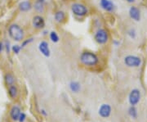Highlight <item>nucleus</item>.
<instances>
[{
  "mask_svg": "<svg viewBox=\"0 0 147 122\" xmlns=\"http://www.w3.org/2000/svg\"><path fill=\"white\" fill-rule=\"evenodd\" d=\"M79 59H80V62H82V64H84V66H96L99 62L98 57L95 53L88 52V51H86V52L81 53Z\"/></svg>",
  "mask_w": 147,
  "mask_h": 122,
  "instance_id": "f257e3e1",
  "label": "nucleus"
},
{
  "mask_svg": "<svg viewBox=\"0 0 147 122\" xmlns=\"http://www.w3.org/2000/svg\"><path fill=\"white\" fill-rule=\"evenodd\" d=\"M8 34L9 36L16 42L22 41L25 37V32L23 29L17 24H11L8 27Z\"/></svg>",
  "mask_w": 147,
  "mask_h": 122,
  "instance_id": "f03ea898",
  "label": "nucleus"
},
{
  "mask_svg": "<svg viewBox=\"0 0 147 122\" xmlns=\"http://www.w3.org/2000/svg\"><path fill=\"white\" fill-rule=\"evenodd\" d=\"M71 11L74 13V15L77 16H85L88 12V10L87 8V7L83 4V3H73L72 6H71Z\"/></svg>",
  "mask_w": 147,
  "mask_h": 122,
  "instance_id": "7ed1b4c3",
  "label": "nucleus"
},
{
  "mask_svg": "<svg viewBox=\"0 0 147 122\" xmlns=\"http://www.w3.org/2000/svg\"><path fill=\"white\" fill-rule=\"evenodd\" d=\"M94 39L96 42L99 44H105L109 40V35L108 32L105 29H99L95 33Z\"/></svg>",
  "mask_w": 147,
  "mask_h": 122,
  "instance_id": "20e7f679",
  "label": "nucleus"
},
{
  "mask_svg": "<svg viewBox=\"0 0 147 122\" xmlns=\"http://www.w3.org/2000/svg\"><path fill=\"white\" fill-rule=\"evenodd\" d=\"M142 59L134 55H128L124 58V63L128 67H138L142 65Z\"/></svg>",
  "mask_w": 147,
  "mask_h": 122,
  "instance_id": "39448f33",
  "label": "nucleus"
},
{
  "mask_svg": "<svg viewBox=\"0 0 147 122\" xmlns=\"http://www.w3.org/2000/svg\"><path fill=\"white\" fill-rule=\"evenodd\" d=\"M141 99V92L137 89H134L130 92L128 96V101L131 106H136Z\"/></svg>",
  "mask_w": 147,
  "mask_h": 122,
  "instance_id": "423d86ee",
  "label": "nucleus"
},
{
  "mask_svg": "<svg viewBox=\"0 0 147 122\" xmlns=\"http://www.w3.org/2000/svg\"><path fill=\"white\" fill-rule=\"evenodd\" d=\"M32 24H33V26L37 30H42L45 26L44 18L39 15L34 16L33 18V21H32Z\"/></svg>",
  "mask_w": 147,
  "mask_h": 122,
  "instance_id": "0eeeda50",
  "label": "nucleus"
},
{
  "mask_svg": "<svg viewBox=\"0 0 147 122\" xmlns=\"http://www.w3.org/2000/svg\"><path fill=\"white\" fill-rule=\"evenodd\" d=\"M38 50L46 58H49L50 55H51L49 45H48V43L46 41H42V42L39 43V44H38Z\"/></svg>",
  "mask_w": 147,
  "mask_h": 122,
  "instance_id": "6e6552de",
  "label": "nucleus"
},
{
  "mask_svg": "<svg viewBox=\"0 0 147 122\" xmlns=\"http://www.w3.org/2000/svg\"><path fill=\"white\" fill-rule=\"evenodd\" d=\"M98 113L102 118H107L111 114V106L109 104H102L99 108Z\"/></svg>",
  "mask_w": 147,
  "mask_h": 122,
  "instance_id": "1a4fd4ad",
  "label": "nucleus"
},
{
  "mask_svg": "<svg viewBox=\"0 0 147 122\" xmlns=\"http://www.w3.org/2000/svg\"><path fill=\"white\" fill-rule=\"evenodd\" d=\"M129 16L133 21H139L141 20V12L137 7H131L129 9Z\"/></svg>",
  "mask_w": 147,
  "mask_h": 122,
  "instance_id": "9d476101",
  "label": "nucleus"
},
{
  "mask_svg": "<svg viewBox=\"0 0 147 122\" xmlns=\"http://www.w3.org/2000/svg\"><path fill=\"white\" fill-rule=\"evenodd\" d=\"M100 7L102 9H104L106 12H111L114 10V3L110 0H100Z\"/></svg>",
  "mask_w": 147,
  "mask_h": 122,
  "instance_id": "9b49d317",
  "label": "nucleus"
},
{
  "mask_svg": "<svg viewBox=\"0 0 147 122\" xmlns=\"http://www.w3.org/2000/svg\"><path fill=\"white\" fill-rule=\"evenodd\" d=\"M21 108L19 107L18 106H14L11 107L10 111V116L11 118L13 120V121H18L19 119V117L21 115Z\"/></svg>",
  "mask_w": 147,
  "mask_h": 122,
  "instance_id": "f8f14e48",
  "label": "nucleus"
},
{
  "mask_svg": "<svg viewBox=\"0 0 147 122\" xmlns=\"http://www.w3.org/2000/svg\"><path fill=\"white\" fill-rule=\"evenodd\" d=\"M32 5L30 3V1L28 0H25V1H22L19 3V9L21 12H28L31 9Z\"/></svg>",
  "mask_w": 147,
  "mask_h": 122,
  "instance_id": "ddd939ff",
  "label": "nucleus"
},
{
  "mask_svg": "<svg viewBox=\"0 0 147 122\" xmlns=\"http://www.w3.org/2000/svg\"><path fill=\"white\" fill-rule=\"evenodd\" d=\"M54 18H55V20H56L57 22H62L65 20V14L62 11H58V12H57L55 13Z\"/></svg>",
  "mask_w": 147,
  "mask_h": 122,
  "instance_id": "4468645a",
  "label": "nucleus"
},
{
  "mask_svg": "<svg viewBox=\"0 0 147 122\" xmlns=\"http://www.w3.org/2000/svg\"><path fill=\"white\" fill-rule=\"evenodd\" d=\"M5 82L7 85L8 86H11V85H14L15 83V77L13 76V75L11 74V73H7V74L5 75Z\"/></svg>",
  "mask_w": 147,
  "mask_h": 122,
  "instance_id": "2eb2a0df",
  "label": "nucleus"
},
{
  "mask_svg": "<svg viewBox=\"0 0 147 122\" xmlns=\"http://www.w3.org/2000/svg\"><path fill=\"white\" fill-rule=\"evenodd\" d=\"M8 94L11 98H16V96L18 94V90H17V88H16L15 85H11L9 86V89H8Z\"/></svg>",
  "mask_w": 147,
  "mask_h": 122,
  "instance_id": "dca6fc26",
  "label": "nucleus"
},
{
  "mask_svg": "<svg viewBox=\"0 0 147 122\" xmlns=\"http://www.w3.org/2000/svg\"><path fill=\"white\" fill-rule=\"evenodd\" d=\"M69 89L72 92L78 93L80 90V84L79 82H76V81H72L69 84Z\"/></svg>",
  "mask_w": 147,
  "mask_h": 122,
  "instance_id": "f3484780",
  "label": "nucleus"
},
{
  "mask_svg": "<svg viewBox=\"0 0 147 122\" xmlns=\"http://www.w3.org/2000/svg\"><path fill=\"white\" fill-rule=\"evenodd\" d=\"M34 10L36 11L38 13H42L44 11V7H43V3H41V2H38V1H36L34 4Z\"/></svg>",
  "mask_w": 147,
  "mask_h": 122,
  "instance_id": "a211bd4d",
  "label": "nucleus"
},
{
  "mask_svg": "<svg viewBox=\"0 0 147 122\" xmlns=\"http://www.w3.org/2000/svg\"><path fill=\"white\" fill-rule=\"evenodd\" d=\"M128 114H129V116L132 118H134V119H136L137 117V109H136V107L135 106H130V108L128 109Z\"/></svg>",
  "mask_w": 147,
  "mask_h": 122,
  "instance_id": "6ab92c4d",
  "label": "nucleus"
},
{
  "mask_svg": "<svg viewBox=\"0 0 147 122\" xmlns=\"http://www.w3.org/2000/svg\"><path fill=\"white\" fill-rule=\"evenodd\" d=\"M49 36H50V39L52 40V42L53 43L59 42V36H58V35L57 34V32H55V31L50 32Z\"/></svg>",
  "mask_w": 147,
  "mask_h": 122,
  "instance_id": "aec40b11",
  "label": "nucleus"
},
{
  "mask_svg": "<svg viewBox=\"0 0 147 122\" xmlns=\"http://www.w3.org/2000/svg\"><path fill=\"white\" fill-rule=\"evenodd\" d=\"M21 48H21L20 45H17V44H16V45H13V46L11 47V50H12V52H13V53L17 55V54H19V53H20Z\"/></svg>",
  "mask_w": 147,
  "mask_h": 122,
  "instance_id": "412c9836",
  "label": "nucleus"
},
{
  "mask_svg": "<svg viewBox=\"0 0 147 122\" xmlns=\"http://www.w3.org/2000/svg\"><path fill=\"white\" fill-rule=\"evenodd\" d=\"M33 40H34V39L33 38H30V39H24L23 40V42L21 43V48H25V47H26L28 44H30V43L33 42Z\"/></svg>",
  "mask_w": 147,
  "mask_h": 122,
  "instance_id": "4be33fe9",
  "label": "nucleus"
},
{
  "mask_svg": "<svg viewBox=\"0 0 147 122\" xmlns=\"http://www.w3.org/2000/svg\"><path fill=\"white\" fill-rule=\"evenodd\" d=\"M128 35L131 38V39H135L136 36H137V33H136V30L134 29H131L128 30Z\"/></svg>",
  "mask_w": 147,
  "mask_h": 122,
  "instance_id": "5701e85b",
  "label": "nucleus"
},
{
  "mask_svg": "<svg viewBox=\"0 0 147 122\" xmlns=\"http://www.w3.org/2000/svg\"><path fill=\"white\" fill-rule=\"evenodd\" d=\"M26 114H25V113H23V112H21V115H20V117H19V119H18V121L24 122L25 121H26Z\"/></svg>",
  "mask_w": 147,
  "mask_h": 122,
  "instance_id": "b1692460",
  "label": "nucleus"
},
{
  "mask_svg": "<svg viewBox=\"0 0 147 122\" xmlns=\"http://www.w3.org/2000/svg\"><path fill=\"white\" fill-rule=\"evenodd\" d=\"M4 48H5L6 49V52H7V53H10V50H11V47H10V43L9 42H7L4 43Z\"/></svg>",
  "mask_w": 147,
  "mask_h": 122,
  "instance_id": "393cba45",
  "label": "nucleus"
},
{
  "mask_svg": "<svg viewBox=\"0 0 147 122\" xmlns=\"http://www.w3.org/2000/svg\"><path fill=\"white\" fill-rule=\"evenodd\" d=\"M3 48H4V43L3 42H0V53H2Z\"/></svg>",
  "mask_w": 147,
  "mask_h": 122,
  "instance_id": "a878e982",
  "label": "nucleus"
},
{
  "mask_svg": "<svg viewBox=\"0 0 147 122\" xmlns=\"http://www.w3.org/2000/svg\"><path fill=\"white\" fill-rule=\"evenodd\" d=\"M41 113H42L43 116H47V113H46V112H45V110H43V109L41 110Z\"/></svg>",
  "mask_w": 147,
  "mask_h": 122,
  "instance_id": "bb28decb",
  "label": "nucleus"
},
{
  "mask_svg": "<svg viewBox=\"0 0 147 122\" xmlns=\"http://www.w3.org/2000/svg\"><path fill=\"white\" fill-rule=\"evenodd\" d=\"M127 2H128V3H134V2H135V0H127Z\"/></svg>",
  "mask_w": 147,
  "mask_h": 122,
  "instance_id": "cd10ccee",
  "label": "nucleus"
},
{
  "mask_svg": "<svg viewBox=\"0 0 147 122\" xmlns=\"http://www.w3.org/2000/svg\"><path fill=\"white\" fill-rule=\"evenodd\" d=\"M37 1H38V2H41V3H44V2H45V0H37Z\"/></svg>",
  "mask_w": 147,
  "mask_h": 122,
  "instance_id": "c85d7f7f",
  "label": "nucleus"
}]
</instances>
